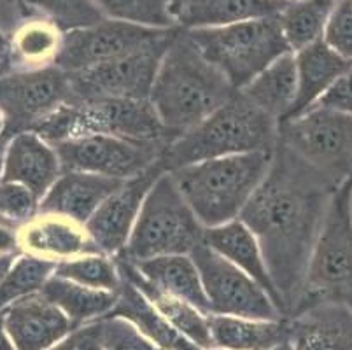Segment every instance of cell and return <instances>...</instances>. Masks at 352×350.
Returning a JSON list of instances; mask_svg holds the SVG:
<instances>
[{"instance_id": "cell-43", "label": "cell", "mask_w": 352, "mask_h": 350, "mask_svg": "<svg viewBox=\"0 0 352 350\" xmlns=\"http://www.w3.org/2000/svg\"><path fill=\"white\" fill-rule=\"evenodd\" d=\"M18 256L20 254H0V281L4 278V275L8 274Z\"/></svg>"}, {"instance_id": "cell-16", "label": "cell", "mask_w": 352, "mask_h": 350, "mask_svg": "<svg viewBox=\"0 0 352 350\" xmlns=\"http://www.w3.org/2000/svg\"><path fill=\"white\" fill-rule=\"evenodd\" d=\"M4 326L14 350H47L76 326L43 293H34L2 310Z\"/></svg>"}, {"instance_id": "cell-32", "label": "cell", "mask_w": 352, "mask_h": 350, "mask_svg": "<svg viewBox=\"0 0 352 350\" xmlns=\"http://www.w3.org/2000/svg\"><path fill=\"white\" fill-rule=\"evenodd\" d=\"M54 275L88 285V287L105 289V291H118L121 282L114 258L102 254V252L82 254L78 258L58 261Z\"/></svg>"}, {"instance_id": "cell-45", "label": "cell", "mask_w": 352, "mask_h": 350, "mask_svg": "<svg viewBox=\"0 0 352 350\" xmlns=\"http://www.w3.org/2000/svg\"><path fill=\"white\" fill-rule=\"evenodd\" d=\"M270 350H294V347L291 345L289 340H286V342H283V343H280V345L274 347V349H270Z\"/></svg>"}, {"instance_id": "cell-48", "label": "cell", "mask_w": 352, "mask_h": 350, "mask_svg": "<svg viewBox=\"0 0 352 350\" xmlns=\"http://www.w3.org/2000/svg\"><path fill=\"white\" fill-rule=\"evenodd\" d=\"M289 2H291V0H289Z\"/></svg>"}, {"instance_id": "cell-23", "label": "cell", "mask_w": 352, "mask_h": 350, "mask_svg": "<svg viewBox=\"0 0 352 350\" xmlns=\"http://www.w3.org/2000/svg\"><path fill=\"white\" fill-rule=\"evenodd\" d=\"M204 242L210 249L216 250L217 254H221L225 259H228L232 265H235L236 268L242 270L252 281L258 282L267 291L268 296L274 300L275 307L279 308V312L284 317L283 301H280L279 293H277L270 274H268L267 263H265L263 254H261L258 240L242 221L235 219L226 224H221V226L207 228Z\"/></svg>"}, {"instance_id": "cell-21", "label": "cell", "mask_w": 352, "mask_h": 350, "mask_svg": "<svg viewBox=\"0 0 352 350\" xmlns=\"http://www.w3.org/2000/svg\"><path fill=\"white\" fill-rule=\"evenodd\" d=\"M286 322L294 350H352V310L344 305H314Z\"/></svg>"}, {"instance_id": "cell-6", "label": "cell", "mask_w": 352, "mask_h": 350, "mask_svg": "<svg viewBox=\"0 0 352 350\" xmlns=\"http://www.w3.org/2000/svg\"><path fill=\"white\" fill-rule=\"evenodd\" d=\"M321 303L352 310V173L333 193L310 256L302 296L291 317Z\"/></svg>"}, {"instance_id": "cell-24", "label": "cell", "mask_w": 352, "mask_h": 350, "mask_svg": "<svg viewBox=\"0 0 352 350\" xmlns=\"http://www.w3.org/2000/svg\"><path fill=\"white\" fill-rule=\"evenodd\" d=\"M294 58H296L298 88H296L293 109L284 121L293 120L312 109L319 98L335 85L338 77L352 65V60L340 56L322 39L303 47L294 54Z\"/></svg>"}, {"instance_id": "cell-1", "label": "cell", "mask_w": 352, "mask_h": 350, "mask_svg": "<svg viewBox=\"0 0 352 350\" xmlns=\"http://www.w3.org/2000/svg\"><path fill=\"white\" fill-rule=\"evenodd\" d=\"M337 186L277 140L270 166L239 219L252 231L267 263L284 317L303 291L310 256Z\"/></svg>"}, {"instance_id": "cell-35", "label": "cell", "mask_w": 352, "mask_h": 350, "mask_svg": "<svg viewBox=\"0 0 352 350\" xmlns=\"http://www.w3.org/2000/svg\"><path fill=\"white\" fill-rule=\"evenodd\" d=\"M104 350H163L121 317L100 319Z\"/></svg>"}, {"instance_id": "cell-27", "label": "cell", "mask_w": 352, "mask_h": 350, "mask_svg": "<svg viewBox=\"0 0 352 350\" xmlns=\"http://www.w3.org/2000/svg\"><path fill=\"white\" fill-rule=\"evenodd\" d=\"M212 347L225 350H270L289 340L286 319L258 320L209 314Z\"/></svg>"}, {"instance_id": "cell-14", "label": "cell", "mask_w": 352, "mask_h": 350, "mask_svg": "<svg viewBox=\"0 0 352 350\" xmlns=\"http://www.w3.org/2000/svg\"><path fill=\"white\" fill-rule=\"evenodd\" d=\"M62 170H76L126 181L149 168L166 144L135 142L111 135H86L54 144Z\"/></svg>"}, {"instance_id": "cell-17", "label": "cell", "mask_w": 352, "mask_h": 350, "mask_svg": "<svg viewBox=\"0 0 352 350\" xmlns=\"http://www.w3.org/2000/svg\"><path fill=\"white\" fill-rule=\"evenodd\" d=\"M62 172L56 149L35 131L9 137L0 181L23 186L41 200Z\"/></svg>"}, {"instance_id": "cell-9", "label": "cell", "mask_w": 352, "mask_h": 350, "mask_svg": "<svg viewBox=\"0 0 352 350\" xmlns=\"http://www.w3.org/2000/svg\"><path fill=\"white\" fill-rule=\"evenodd\" d=\"M279 142L340 186L352 173V114L314 105L279 123Z\"/></svg>"}, {"instance_id": "cell-12", "label": "cell", "mask_w": 352, "mask_h": 350, "mask_svg": "<svg viewBox=\"0 0 352 350\" xmlns=\"http://www.w3.org/2000/svg\"><path fill=\"white\" fill-rule=\"evenodd\" d=\"M175 32L151 47L126 56L114 58L81 72L67 74L70 85V100H94V98L149 100L160 62Z\"/></svg>"}, {"instance_id": "cell-3", "label": "cell", "mask_w": 352, "mask_h": 350, "mask_svg": "<svg viewBox=\"0 0 352 350\" xmlns=\"http://www.w3.org/2000/svg\"><path fill=\"white\" fill-rule=\"evenodd\" d=\"M279 123L236 89L228 102L184 135L166 144L160 162L166 172L232 154L272 153Z\"/></svg>"}, {"instance_id": "cell-33", "label": "cell", "mask_w": 352, "mask_h": 350, "mask_svg": "<svg viewBox=\"0 0 352 350\" xmlns=\"http://www.w3.org/2000/svg\"><path fill=\"white\" fill-rule=\"evenodd\" d=\"M102 14L155 28H174L168 0H94Z\"/></svg>"}, {"instance_id": "cell-28", "label": "cell", "mask_w": 352, "mask_h": 350, "mask_svg": "<svg viewBox=\"0 0 352 350\" xmlns=\"http://www.w3.org/2000/svg\"><path fill=\"white\" fill-rule=\"evenodd\" d=\"M133 265L147 281H151L163 291L188 301L207 316L210 314L200 274L190 254L158 256Z\"/></svg>"}, {"instance_id": "cell-47", "label": "cell", "mask_w": 352, "mask_h": 350, "mask_svg": "<svg viewBox=\"0 0 352 350\" xmlns=\"http://www.w3.org/2000/svg\"><path fill=\"white\" fill-rule=\"evenodd\" d=\"M207 350H225V349H217V347H210V349H207Z\"/></svg>"}, {"instance_id": "cell-19", "label": "cell", "mask_w": 352, "mask_h": 350, "mask_svg": "<svg viewBox=\"0 0 352 350\" xmlns=\"http://www.w3.org/2000/svg\"><path fill=\"white\" fill-rule=\"evenodd\" d=\"M123 181L113 177H104L97 173L63 170L54 184L39 200V214H54L79 224L94 216L102 201L113 195Z\"/></svg>"}, {"instance_id": "cell-39", "label": "cell", "mask_w": 352, "mask_h": 350, "mask_svg": "<svg viewBox=\"0 0 352 350\" xmlns=\"http://www.w3.org/2000/svg\"><path fill=\"white\" fill-rule=\"evenodd\" d=\"M316 105L352 114V65L338 77Z\"/></svg>"}, {"instance_id": "cell-46", "label": "cell", "mask_w": 352, "mask_h": 350, "mask_svg": "<svg viewBox=\"0 0 352 350\" xmlns=\"http://www.w3.org/2000/svg\"><path fill=\"white\" fill-rule=\"evenodd\" d=\"M4 133H6V118L4 114L0 112V137H2Z\"/></svg>"}, {"instance_id": "cell-44", "label": "cell", "mask_w": 352, "mask_h": 350, "mask_svg": "<svg viewBox=\"0 0 352 350\" xmlns=\"http://www.w3.org/2000/svg\"><path fill=\"white\" fill-rule=\"evenodd\" d=\"M11 135L4 133L0 137V177H2V166H4V154H6V146H8V140Z\"/></svg>"}, {"instance_id": "cell-20", "label": "cell", "mask_w": 352, "mask_h": 350, "mask_svg": "<svg viewBox=\"0 0 352 350\" xmlns=\"http://www.w3.org/2000/svg\"><path fill=\"white\" fill-rule=\"evenodd\" d=\"M289 0H168V14L182 30L214 28L279 14Z\"/></svg>"}, {"instance_id": "cell-37", "label": "cell", "mask_w": 352, "mask_h": 350, "mask_svg": "<svg viewBox=\"0 0 352 350\" xmlns=\"http://www.w3.org/2000/svg\"><path fill=\"white\" fill-rule=\"evenodd\" d=\"M39 200L20 184L0 181V216L25 223L37 214Z\"/></svg>"}, {"instance_id": "cell-30", "label": "cell", "mask_w": 352, "mask_h": 350, "mask_svg": "<svg viewBox=\"0 0 352 350\" xmlns=\"http://www.w3.org/2000/svg\"><path fill=\"white\" fill-rule=\"evenodd\" d=\"M337 0H294L279 12V23L291 53L321 41Z\"/></svg>"}, {"instance_id": "cell-31", "label": "cell", "mask_w": 352, "mask_h": 350, "mask_svg": "<svg viewBox=\"0 0 352 350\" xmlns=\"http://www.w3.org/2000/svg\"><path fill=\"white\" fill-rule=\"evenodd\" d=\"M54 270L56 261L21 252L0 281V312L28 294L39 293Z\"/></svg>"}, {"instance_id": "cell-41", "label": "cell", "mask_w": 352, "mask_h": 350, "mask_svg": "<svg viewBox=\"0 0 352 350\" xmlns=\"http://www.w3.org/2000/svg\"><path fill=\"white\" fill-rule=\"evenodd\" d=\"M12 72V60H11V46H9L8 35L0 28V77L8 76Z\"/></svg>"}, {"instance_id": "cell-15", "label": "cell", "mask_w": 352, "mask_h": 350, "mask_svg": "<svg viewBox=\"0 0 352 350\" xmlns=\"http://www.w3.org/2000/svg\"><path fill=\"white\" fill-rule=\"evenodd\" d=\"M165 172V166L158 160L142 173L123 181V184L113 195H109L102 201L100 207L85 224L89 239L95 243L98 252L114 258L124 249L144 198L156 179Z\"/></svg>"}, {"instance_id": "cell-34", "label": "cell", "mask_w": 352, "mask_h": 350, "mask_svg": "<svg viewBox=\"0 0 352 350\" xmlns=\"http://www.w3.org/2000/svg\"><path fill=\"white\" fill-rule=\"evenodd\" d=\"M53 19L62 32L91 27L105 18L94 0H25Z\"/></svg>"}, {"instance_id": "cell-40", "label": "cell", "mask_w": 352, "mask_h": 350, "mask_svg": "<svg viewBox=\"0 0 352 350\" xmlns=\"http://www.w3.org/2000/svg\"><path fill=\"white\" fill-rule=\"evenodd\" d=\"M16 221L0 216V254H21Z\"/></svg>"}, {"instance_id": "cell-36", "label": "cell", "mask_w": 352, "mask_h": 350, "mask_svg": "<svg viewBox=\"0 0 352 350\" xmlns=\"http://www.w3.org/2000/svg\"><path fill=\"white\" fill-rule=\"evenodd\" d=\"M322 41L340 56L352 60V0L335 2Z\"/></svg>"}, {"instance_id": "cell-13", "label": "cell", "mask_w": 352, "mask_h": 350, "mask_svg": "<svg viewBox=\"0 0 352 350\" xmlns=\"http://www.w3.org/2000/svg\"><path fill=\"white\" fill-rule=\"evenodd\" d=\"M69 100V76L56 65L12 70L0 77V112L9 135L34 131L44 118Z\"/></svg>"}, {"instance_id": "cell-8", "label": "cell", "mask_w": 352, "mask_h": 350, "mask_svg": "<svg viewBox=\"0 0 352 350\" xmlns=\"http://www.w3.org/2000/svg\"><path fill=\"white\" fill-rule=\"evenodd\" d=\"M186 32L200 53L225 74L235 89L244 88L272 62L291 53L279 14Z\"/></svg>"}, {"instance_id": "cell-7", "label": "cell", "mask_w": 352, "mask_h": 350, "mask_svg": "<svg viewBox=\"0 0 352 350\" xmlns=\"http://www.w3.org/2000/svg\"><path fill=\"white\" fill-rule=\"evenodd\" d=\"M207 228L182 198L170 172L162 173L144 198L126 245L118 256L132 263L170 254H191Z\"/></svg>"}, {"instance_id": "cell-4", "label": "cell", "mask_w": 352, "mask_h": 350, "mask_svg": "<svg viewBox=\"0 0 352 350\" xmlns=\"http://www.w3.org/2000/svg\"><path fill=\"white\" fill-rule=\"evenodd\" d=\"M272 153L232 154L170 173L198 221L206 228H216L239 219L267 175Z\"/></svg>"}, {"instance_id": "cell-10", "label": "cell", "mask_w": 352, "mask_h": 350, "mask_svg": "<svg viewBox=\"0 0 352 350\" xmlns=\"http://www.w3.org/2000/svg\"><path fill=\"white\" fill-rule=\"evenodd\" d=\"M177 28L144 27L104 18L91 27L63 32L62 47L54 65L67 74L81 72L114 58L155 46L170 37Z\"/></svg>"}, {"instance_id": "cell-29", "label": "cell", "mask_w": 352, "mask_h": 350, "mask_svg": "<svg viewBox=\"0 0 352 350\" xmlns=\"http://www.w3.org/2000/svg\"><path fill=\"white\" fill-rule=\"evenodd\" d=\"M41 293L53 301L76 327L107 317L118 301V291L88 287L54 274L47 278Z\"/></svg>"}, {"instance_id": "cell-18", "label": "cell", "mask_w": 352, "mask_h": 350, "mask_svg": "<svg viewBox=\"0 0 352 350\" xmlns=\"http://www.w3.org/2000/svg\"><path fill=\"white\" fill-rule=\"evenodd\" d=\"M21 252L51 261H65L82 254H97L85 224L54 214H35L18 226Z\"/></svg>"}, {"instance_id": "cell-42", "label": "cell", "mask_w": 352, "mask_h": 350, "mask_svg": "<svg viewBox=\"0 0 352 350\" xmlns=\"http://www.w3.org/2000/svg\"><path fill=\"white\" fill-rule=\"evenodd\" d=\"M0 350H14L11 338H9L8 331H6L4 316H2V312H0Z\"/></svg>"}, {"instance_id": "cell-2", "label": "cell", "mask_w": 352, "mask_h": 350, "mask_svg": "<svg viewBox=\"0 0 352 350\" xmlns=\"http://www.w3.org/2000/svg\"><path fill=\"white\" fill-rule=\"evenodd\" d=\"M236 89L200 53L186 30L177 28L163 53L149 104L170 142L228 102Z\"/></svg>"}, {"instance_id": "cell-5", "label": "cell", "mask_w": 352, "mask_h": 350, "mask_svg": "<svg viewBox=\"0 0 352 350\" xmlns=\"http://www.w3.org/2000/svg\"><path fill=\"white\" fill-rule=\"evenodd\" d=\"M34 131L51 146L86 135H111L135 142H170L149 100L130 98L69 100L44 118Z\"/></svg>"}, {"instance_id": "cell-26", "label": "cell", "mask_w": 352, "mask_h": 350, "mask_svg": "<svg viewBox=\"0 0 352 350\" xmlns=\"http://www.w3.org/2000/svg\"><path fill=\"white\" fill-rule=\"evenodd\" d=\"M296 88V58L294 53H286L261 70L239 91L265 114L270 116L272 120L283 123L293 109Z\"/></svg>"}, {"instance_id": "cell-11", "label": "cell", "mask_w": 352, "mask_h": 350, "mask_svg": "<svg viewBox=\"0 0 352 350\" xmlns=\"http://www.w3.org/2000/svg\"><path fill=\"white\" fill-rule=\"evenodd\" d=\"M209 301L210 314L258 320L284 319L261 285L225 259L206 242L191 250Z\"/></svg>"}, {"instance_id": "cell-38", "label": "cell", "mask_w": 352, "mask_h": 350, "mask_svg": "<svg viewBox=\"0 0 352 350\" xmlns=\"http://www.w3.org/2000/svg\"><path fill=\"white\" fill-rule=\"evenodd\" d=\"M47 350H104L100 320L76 327Z\"/></svg>"}, {"instance_id": "cell-22", "label": "cell", "mask_w": 352, "mask_h": 350, "mask_svg": "<svg viewBox=\"0 0 352 350\" xmlns=\"http://www.w3.org/2000/svg\"><path fill=\"white\" fill-rule=\"evenodd\" d=\"M114 261L118 265V272L123 278H126L130 284L135 285L140 293L151 301L153 307L165 317L172 326L177 329L179 333L197 343L200 349L207 350L212 347L210 342V331H209V319L207 314L200 312L197 307H193L188 301L181 300V298L174 296V294L166 293L162 287L153 284L151 281H147L142 274H140L137 266L132 261L124 259L123 256H114Z\"/></svg>"}, {"instance_id": "cell-25", "label": "cell", "mask_w": 352, "mask_h": 350, "mask_svg": "<svg viewBox=\"0 0 352 350\" xmlns=\"http://www.w3.org/2000/svg\"><path fill=\"white\" fill-rule=\"evenodd\" d=\"M121 277V275H120ZM107 317L126 319L153 343L163 350H204L179 333L162 314L151 305L139 289L121 277L118 301Z\"/></svg>"}]
</instances>
